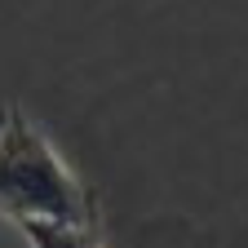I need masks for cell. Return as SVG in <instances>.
<instances>
[{"instance_id": "obj_1", "label": "cell", "mask_w": 248, "mask_h": 248, "mask_svg": "<svg viewBox=\"0 0 248 248\" xmlns=\"http://www.w3.org/2000/svg\"><path fill=\"white\" fill-rule=\"evenodd\" d=\"M0 217L18 231L31 222L102 226L98 191L62 160L49 133L18 102L0 107Z\"/></svg>"}, {"instance_id": "obj_2", "label": "cell", "mask_w": 248, "mask_h": 248, "mask_svg": "<svg viewBox=\"0 0 248 248\" xmlns=\"http://www.w3.org/2000/svg\"><path fill=\"white\" fill-rule=\"evenodd\" d=\"M27 248H111L102 226H62V222H31L18 231Z\"/></svg>"}]
</instances>
